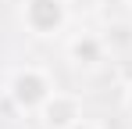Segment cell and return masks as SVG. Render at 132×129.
<instances>
[{"label": "cell", "instance_id": "obj_1", "mask_svg": "<svg viewBox=\"0 0 132 129\" xmlns=\"http://www.w3.org/2000/svg\"><path fill=\"white\" fill-rule=\"evenodd\" d=\"M29 18H32L36 29H50L61 18V7H57V0H32L29 4Z\"/></svg>", "mask_w": 132, "mask_h": 129}, {"label": "cell", "instance_id": "obj_2", "mask_svg": "<svg viewBox=\"0 0 132 129\" xmlns=\"http://www.w3.org/2000/svg\"><path fill=\"white\" fill-rule=\"evenodd\" d=\"M43 97V83L39 79H18V101H25V104H32V101H39Z\"/></svg>", "mask_w": 132, "mask_h": 129}]
</instances>
